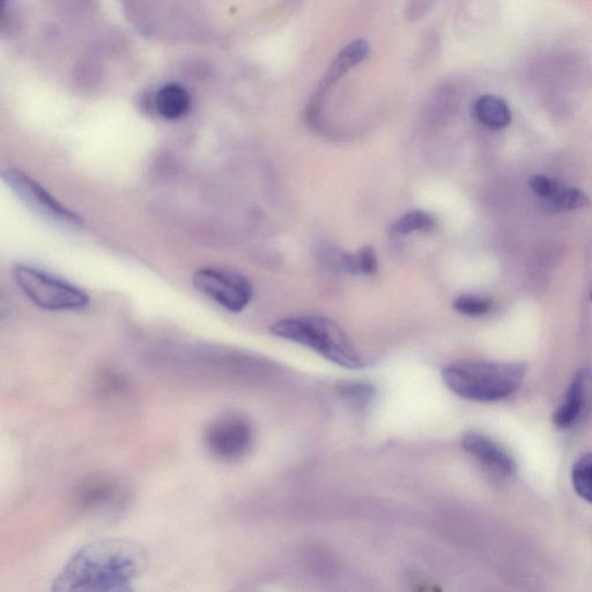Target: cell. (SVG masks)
I'll use <instances>...</instances> for the list:
<instances>
[{
	"mask_svg": "<svg viewBox=\"0 0 592 592\" xmlns=\"http://www.w3.org/2000/svg\"><path fill=\"white\" fill-rule=\"evenodd\" d=\"M147 552L130 539L96 540L74 553L51 592H110L129 584L147 568Z\"/></svg>",
	"mask_w": 592,
	"mask_h": 592,
	"instance_id": "1",
	"label": "cell"
},
{
	"mask_svg": "<svg viewBox=\"0 0 592 592\" xmlns=\"http://www.w3.org/2000/svg\"><path fill=\"white\" fill-rule=\"evenodd\" d=\"M527 366L464 361L442 370L448 389L469 401L491 403L513 395L522 386Z\"/></svg>",
	"mask_w": 592,
	"mask_h": 592,
	"instance_id": "2",
	"label": "cell"
},
{
	"mask_svg": "<svg viewBox=\"0 0 592 592\" xmlns=\"http://www.w3.org/2000/svg\"><path fill=\"white\" fill-rule=\"evenodd\" d=\"M273 336L288 340L321 354L346 369L364 367L361 355L338 324L320 316L284 318L272 325Z\"/></svg>",
	"mask_w": 592,
	"mask_h": 592,
	"instance_id": "3",
	"label": "cell"
},
{
	"mask_svg": "<svg viewBox=\"0 0 592 592\" xmlns=\"http://www.w3.org/2000/svg\"><path fill=\"white\" fill-rule=\"evenodd\" d=\"M12 276L35 306L49 312L83 309L90 302L88 295L68 281L28 265H17Z\"/></svg>",
	"mask_w": 592,
	"mask_h": 592,
	"instance_id": "4",
	"label": "cell"
},
{
	"mask_svg": "<svg viewBox=\"0 0 592 592\" xmlns=\"http://www.w3.org/2000/svg\"><path fill=\"white\" fill-rule=\"evenodd\" d=\"M192 283L197 291L231 313H240L253 299V285L241 273L225 269L198 270Z\"/></svg>",
	"mask_w": 592,
	"mask_h": 592,
	"instance_id": "5",
	"label": "cell"
},
{
	"mask_svg": "<svg viewBox=\"0 0 592 592\" xmlns=\"http://www.w3.org/2000/svg\"><path fill=\"white\" fill-rule=\"evenodd\" d=\"M254 441L253 425L246 418L235 414L214 420L204 434L207 450L224 462H236L246 457L253 448Z\"/></svg>",
	"mask_w": 592,
	"mask_h": 592,
	"instance_id": "6",
	"label": "cell"
},
{
	"mask_svg": "<svg viewBox=\"0 0 592 592\" xmlns=\"http://www.w3.org/2000/svg\"><path fill=\"white\" fill-rule=\"evenodd\" d=\"M3 180L20 201L37 216L58 226L77 228L81 225V219L76 213L66 209L62 203H59L46 189L26 174L19 170L7 169L3 173Z\"/></svg>",
	"mask_w": 592,
	"mask_h": 592,
	"instance_id": "7",
	"label": "cell"
},
{
	"mask_svg": "<svg viewBox=\"0 0 592 592\" xmlns=\"http://www.w3.org/2000/svg\"><path fill=\"white\" fill-rule=\"evenodd\" d=\"M463 447L487 469L501 476H512L516 464L512 457L487 436L475 432L466 433L462 440Z\"/></svg>",
	"mask_w": 592,
	"mask_h": 592,
	"instance_id": "8",
	"label": "cell"
},
{
	"mask_svg": "<svg viewBox=\"0 0 592 592\" xmlns=\"http://www.w3.org/2000/svg\"><path fill=\"white\" fill-rule=\"evenodd\" d=\"M587 374H576L569 386L564 402L555 411L553 421L557 427L566 429L572 427L582 413L584 399H586Z\"/></svg>",
	"mask_w": 592,
	"mask_h": 592,
	"instance_id": "9",
	"label": "cell"
},
{
	"mask_svg": "<svg viewBox=\"0 0 592 592\" xmlns=\"http://www.w3.org/2000/svg\"><path fill=\"white\" fill-rule=\"evenodd\" d=\"M190 105V94L187 88L180 84H167L160 88L155 96V108L166 120L173 121L181 118L187 114Z\"/></svg>",
	"mask_w": 592,
	"mask_h": 592,
	"instance_id": "10",
	"label": "cell"
},
{
	"mask_svg": "<svg viewBox=\"0 0 592 592\" xmlns=\"http://www.w3.org/2000/svg\"><path fill=\"white\" fill-rule=\"evenodd\" d=\"M477 120L491 129H503L512 121L507 103L494 95H484L476 102Z\"/></svg>",
	"mask_w": 592,
	"mask_h": 592,
	"instance_id": "11",
	"label": "cell"
},
{
	"mask_svg": "<svg viewBox=\"0 0 592 592\" xmlns=\"http://www.w3.org/2000/svg\"><path fill=\"white\" fill-rule=\"evenodd\" d=\"M370 53V47L368 42L365 40L353 41L349 46L342 50V53L338 55L335 63L332 64L331 69L327 74V78L322 86V90H325L328 85L335 83V81L344 76V74L357 66L361 62H364Z\"/></svg>",
	"mask_w": 592,
	"mask_h": 592,
	"instance_id": "12",
	"label": "cell"
},
{
	"mask_svg": "<svg viewBox=\"0 0 592 592\" xmlns=\"http://www.w3.org/2000/svg\"><path fill=\"white\" fill-rule=\"evenodd\" d=\"M589 198L582 191L575 188H564L559 185L549 201H546L552 211H571L581 209L589 204Z\"/></svg>",
	"mask_w": 592,
	"mask_h": 592,
	"instance_id": "13",
	"label": "cell"
},
{
	"mask_svg": "<svg viewBox=\"0 0 592 592\" xmlns=\"http://www.w3.org/2000/svg\"><path fill=\"white\" fill-rule=\"evenodd\" d=\"M435 226L436 221L432 214L424 211H413L399 219L392 227V232L399 236L413 232H431Z\"/></svg>",
	"mask_w": 592,
	"mask_h": 592,
	"instance_id": "14",
	"label": "cell"
},
{
	"mask_svg": "<svg viewBox=\"0 0 592 592\" xmlns=\"http://www.w3.org/2000/svg\"><path fill=\"white\" fill-rule=\"evenodd\" d=\"M342 266L354 275H373L377 270V258L372 247H364L355 255L344 254Z\"/></svg>",
	"mask_w": 592,
	"mask_h": 592,
	"instance_id": "15",
	"label": "cell"
},
{
	"mask_svg": "<svg viewBox=\"0 0 592 592\" xmlns=\"http://www.w3.org/2000/svg\"><path fill=\"white\" fill-rule=\"evenodd\" d=\"M572 480L576 493L592 503V455H584L575 463Z\"/></svg>",
	"mask_w": 592,
	"mask_h": 592,
	"instance_id": "16",
	"label": "cell"
},
{
	"mask_svg": "<svg viewBox=\"0 0 592 592\" xmlns=\"http://www.w3.org/2000/svg\"><path fill=\"white\" fill-rule=\"evenodd\" d=\"M337 390L344 401L355 407L366 406L375 396V389L367 383L347 382L340 384Z\"/></svg>",
	"mask_w": 592,
	"mask_h": 592,
	"instance_id": "17",
	"label": "cell"
},
{
	"mask_svg": "<svg viewBox=\"0 0 592 592\" xmlns=\"http://www.w3.org/2000/svg\"><path fill=\"white\" fill-rule=\"evenodd\" d=\"M492 307V300L472 294L458 296L454 302L456 312L470 317L483 316L490 312Z\"/></svg>",
	"mask_w": 592,
	"mask_h": 592,
	"instance_id": "18",
	"label": "cell"
},
{
	"mask_svg": "<svg viewBox=\"0 0 592 592\" xmlns=\"http://www.w3.org/2000/svg\"><path fill=\"white\" fill-rule=\"evenodd\" d=\"M559 185L560 184L557 181H554L545 175H535L534 177H531L529 181L530 189L534 191L535 195L543 198L545 202L549 201Z\"/></svg>",
	"mask_w": 592,
	"mask_h": 592,
	"instance_id": "19",
	"label": "cell"
},
{
	"mask_svg": "<svg viewBox=\"0 0 592 592\" xmlns=\"http://www.w3.org/2000/svg\"><path fill=\"white\" fill-rule=\"evenodd\" d=\"M110 592H135V590H133L129 584V586L117 588V589L110 591Z\"/></svg>",
	"mask_w": 592,
	"mask_h": 592,
	"instance_id": "20",
	"label": "cell"
},
{
	"mask_svg": "<svg viewBox=\"0 0 592 592\" xmlns=\"http://www.w3.org/2000/svg\"><path fill=\"white\" fill-rule=\"evenodd\" d=\"M591 300H592V293H591Z\"/></svg>",
	"mask_w": 592,
	"mask_h": 592,
	"instance_id": "21",
	"label": "cell"
}]
</instances>
